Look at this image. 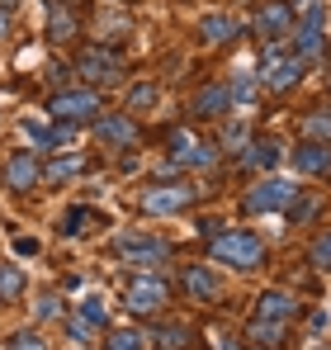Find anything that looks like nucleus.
Here are the masks:
<instances>
[{"instance_id":"12","label":"nucleus","mask_w":331,"mask_h":350,"mask_svg":"<svg viewBox=\"0 0 331 350\" xmlns=\"http://www.w3.org/2000/svg\"><path fill=\"white\" fill-rule=\"evenodd\" d=\"M95 137L109 142V147H128V142L137 137V123H133L128 114H105L100 123H95Z\"/></svg>"},{"instance_id":"21","label":"nucleus","mask_w":331,"mask_h":350,"mask_svg":"<svg viewBox=\"0 0 331 350\" xmlns=\"http://www.w3.org/2000/svg\"><path fill=\"white\" fill-rule=\"evenodd\" d=\"M48 33H53V38H76V14H71L66 5H53V14H48Z\"/></svg>"},{"instance_id":"20","label":"nucleus","mask_w":331,"mask_h":350,"mask_svg":"<svg viewBox=\"0 0 331 350\" xmlns=\"http://www.w3.org/2000/svg\"><path fill=\"white\" fill-rule=\"evenodd\" d=\"M157 100H161V95H157V85H152V81H137V85L128 90V109H133V114L157 109Z\"/></svg>"},{"instance_id":"11","label":"nucleus","mask_w":331,"mask_h":350,"mask_svg":"<svg viewBox=\"0 0 331 350\" xmlns=\"http://www.w3.org/2000/svg\"><path fill=\"white\" fill-rule=\"evenodd\" d=\"M289 24H293L289 0H270V5L256 14V33H261V38H270V43H279V38L289 33Z\"/></svg>"},{"instance_id":"1","label":"nucleus","mask_w":331,"mask_h":350,"mask_svg":"<svg viewBox=\"0 0 331 350\" xmlns=\"http://www.w3.org/2000/svg\"><path fill=\"white\" fill-rule=\"evenodd\" d=\"M213 237V260L232 265V270H256L265 260V246L256 232H241V228H227V232H209Z\"/></svg>"},{"instance_id":"30","label":"nucleus","mask_w":331,"mask_h":350,"mask_svg":"<svg viewBox=\"0 0 331 350\" xmlns=\"http://www.w3.org/2000/svg\"><path fill=\"white\" fill-rule=\"evenodd\" d=\"M76 171H81V157H57L53 166H48V180H53V185H62V180H71Z\"/></svg>"},{"instance_id":"34","label":"nucleus","mask_w":331,"mask_h":350,"mask_svg":"<svg viewBox=\"0 0 331 350\" xmlns=\"http://www.w3.org/2000/svg\"><path fill=\"white\" fill-rule=\"evenodd\" d=\"M10 350H48V346H43L34 332H14V336H10Z\"/></svg>"},{"instance_id":"2","label":"nucleus","mask_w":331,"mask_h":350,"mask_svg":"<svg viewBox=\"0 0 331 350\" xmlns=\"http://www.w3.org/2000/svg\"><path fill=\"white\" fill-rule=\"evenodd\" d=\"M298 199V185L284 175H265L256 189H246V213H279Z\"/></svg>"},{"instance_id":"13","label":"nucleus","mask_w":331,"mask_h":350,"mask_svg":"<svg viewBox=\"0 0 331 350\" xmlns=\"http://www.w3.org/2000/svg\"><path fill=\"white\" fill-rule=\"evenodd\" d=\"M293 166L303 175H331V142H303L293 152Z\"/></svg>"},{"instance_id":"33","label":"nucleus","mask_w":331,"mask_h":350,"mask_svg":"<svg viewBox=\"0 0 331 350\" xmlns=\"http://www.w3.org/2000/svg\"><path fill=\"white\" fill-rule=\"evenodd\" d=\"M251 341H279V322H265V317H256V327H251Z\"/></svg>"},{"instance_id":"10","label":"nucleus","mask_w":331,"mask_h":350,"mask_svg":"<svg viewBox=\"0 0 331 350\" xmlns=\"http://www.w3.org/2000/svg\"><path fill=\"white\" fill-rule=\"evenodd\" d=\"M38 157H34V152H14V157H10V161H5V175H0V180H5V189H14V194H24V189H34V185H38Z\"/></svg>"},{"instance_id":"9","label":"nucleus","mask_w":331,"mask_h":350,"mask_svg":"<svg viewBox=\"0 0 331 350\" xmlns=\"http://www.w3.org/2000/svg\"><path fill=\"white\" fill-rule=\"evenodd\" d=\"M76 71L90 76V81H118V76H123V62H118V53H109V48H85V53L76 57Z\"/></svg>"},{"instance_id":"36","label":"nucleus","mask_w":331,"mask_h":350,"mask_svg":"<svg viewBox=\"0 0 331 350\" xmlns=\"http://www.w3.org/2000/svg\"><path fill=\"white\" fill-rule=\"evenodd\" d=\"M66 336H71V341H85V336H90V322H81V317L66 322Z\"/></svg>"},{"instance_id":"8","label":"nucleus","mask_w":331,"mask_h":350,"mask_svg":"<svg viewBox=\"0 0 331 350\" xmlns=\"http://www.w3.org/2000/svg\"><path fill=\"white\" fill-rule=\"evenodd\" d=\"M303 66L308 62L303 57H284V53H265V62H261V81L270 85V90H289V85H298V76H303Z\"/></svg>"},{"instance_id":"4","label":"nucleus","mask_w":331,"mask_h":350,"mask_svg":"<svg viewBox=\"0 0 331 350\" xmlns=\"http://www.w3.org/2000/svg\"><path fill=\"white\" fill-rule=\"evenodd\" d=\"M166 303H170V284H166V280H157V275H137V280L128 284V308H133L137 317L161 312Z\"/></svg>"},{"instance_id":"7","label":"nucleus","mask_w":331,"mask_h":350,"mask_svg":"<svg viewBox=\"0 0 331 350\" xmlns=\"http://www.w3.org/2000/svg\"><path fill=\"white\" fill-rule=\"evenodd\" d=\"M114 251L123 256V260H137V265H157L170 256V246H166L161 237H147V232H128L114 241Z\"/></svg>"},{"instance_id":"31","label":"nucleus","mask_w":331,"mask_h":350,"mask_svg":"<svg viewBox=\"0 0 331 350\" xmlns=\"http://www.w3.org/2000/svg\"><path fill=\"white\" fill-rule=\"evenodd\" d=\"M313 265H317V270H331V232H322L313 241Z\"/></svg>"},{"instance_id":"40","label":"nucleus","mask_w":331,"mask_h":350,"mask_svg":"<svg viewBox=\"0 0 331 350\" xmlns=\"http://www.w3.org/2000/svg\"><path fill=\"white\" fill-rule=\"evenodd\" d=\"M10 5H19V0H0V10H10Z\"/></svg>"},{"instance_id":"19","label":"nucleus","mask_w":331,"mask_h":350,"mask_svg":"<svg viewBox=\"0 0 331 350\" xmlns=\"http://www.w3.org/2000/svg\"><path fill=\"white\" fill-rule=\"evenodd\" d=\"M24 137H29L34 147H62V142L71 137V123H62V128H43V123H24Z\"/></svg>"},{"instance_id":"38","label":"nucleus","mask_w":331,"mask_h":350,"mask_svg":"<svg viewBox=\"0 0 331 350\" xmlns=\"http://www.w3.org/2000/svg\"><path fill=\"white\" fill-rule=\"evenodd\" d=\"M213 346H218V350H237V346H232V336H213Z\"/></svg>"},{"instance_id":"15","label":"nucleus","mask_w":331,"mask_h":350,"mask_svg":"<svg viewBox=\"0 0 331 350\" xmlns=\"http://www.w3.org/2000/svg\"><path fill=\"white\" fill-rule=\"evenodd\" d=\"M185 293L199 298V303H213V298H218V280H213V270H209V265H189V270H185Z\"/></svg>"},{"instance_id":"35","label":"nucleus","mask_w":331,"mask_h":350,"mask_svg":"<svg viewBox=\"0 0 331 350\" xmlns=\"http://www.w3.org/2000/svg\"><path fill=\"white\" fill-rule=\"evenodd\" d=\"M57 312H62V298L57 293H43L38 298V317H57Z\"/></svg>"},{"instance_id":"6","label":"nucleus","mask_w":331,"mask_h":350,"mask_svg":"<svg viewBox=\"0 0 331 350\" xmlns=\"http://www.w3.org/2000/svg\"><path fill=\"white\" fill-rule=\"evenodd\" d=\"M322 33H327V10L322 5H313V10H303V24H298V33H293V57H317L322 53Z\"/></svg>"},{"instance_id":"18","label":"nucleus","mask_w":331,"mask_h":350,"mask_svg":"<svg viewBox=\"0 0 331 350\" xmlns=\"http://www.w3.org/2000/svg\"><path fill=\"white\" fill-rule=\"evenodd\" d=\"M199 33H204L209 43H232V38L241 33V24H237L232 14H209V19L199 24Z\"/></svg>"},{"instance_id":"28","label":"nucleus","mask_w":331,"mask_h":350,"mask_svg":"<svg viewBox=\"0 0 331 350\" xmlns=\"http://www.w3.org/2000/svg\"><path fill=\"white\" fill-rule=\"evenodd\" d=\"M109 350H147V336L133 332V327H118V332L109 336Z\"/></svg>"},{"instance_id":"3","label":"nucleus","mask_w":331,"mask_h":350,"mask_svg":"<svg viewBox=\"0 0 331 350\" xmlns=\"http://www.w3.org/2000/svg\"><path fill=\"white\" fill-rule=\"evenodd\" d=\"M48 114H53L57 123H85V118L100 114V95H95V90H62V95H53Z\"/></svg>"},{"instance_id":"23","label":"nucleus","mask_w":331,"mask_h":350,"mask_svg":"<svg viewBox=\"0 0 331 350\" xmlns=\"http://www.w3.org/2000/svg\"><path fill=\"white\" fill-rule=\"evenodd\" d=\"M227 95H232V109H246V105L256 100V76H237V81L227 85Z\"/></svg>"},{"instance_id":"16","label":"nucleus","mask_w":331,"mask_h":350,"mask_svg":"<svg viewBox=\"0 0 331 350\" xmlns=\"http://www.w3.org/2000/svg\"><path fill=\"white\" fill-rule=\"evenodd\" d=\"M232 109V95H227V85H204L199 95H194V114H204V118H218Z\"/></svg>"},{"instance_id":"24","label":"nucleus","mask_w":331,"mask_h":350,"mask_svg":"<svg viewBox=\"0 0 331 350\" xmlns=\"http://www.w3.org/2000/svg\"><path fill=\"white\" fill-rule=\"evenodd\" d=\"M85 223H95V208H85V204H76L66 218H62V232L66 237H81L85 232Z\"/></svg>"},{"instance_id":"22","label":"nucleus","mask_w":331,"mask_h":350,"mask_svg":"<svg viewBox=\"0 0 331 350\" xmlns=\"http://www.w3.org/2000/svg\"><path fill=\"white\" fill-rule=\"evenodd\" d=\"M19 293H24V270L19 265H0V303L19 298Z\"/></svg>"},{"instance_id":"29","label":"nucleus","mask_w":331,"mask_h":350,"mask_svg":"<svg viewBox=\"0 0 331 350\" xmlns=\"http://www.w3.org/2000/svg\"><path fill=\"white\" fill-rule=\"evenodd\" d=\"M185 341H189V327H185V322H175V327H161V332H157V346H161V350H180Z\"/></svg>"},{"instance_id":"37","label":"nucleus","mask_w":331,"mask_h":350,"mask_svg":"<svg viewBox=\"0 0 331 350\" xmlns=\"http://www.w3.org/2000/svg\"><path fill=\"white\" fill-rule=\"evenodd\" d=\"M34 251H38L34 237H14V256H34Z\"/></svg>"},{"instance_id":"17","label":"nucleus","mask_w":331,"mask_h":350,"mask_svg":"<svg viewBox=\"0 0 331 350\" xmlns=\"http://www.w3.org/2000/svg\"><path fill=\"white\" fill-rule=\"evenodd\" d=\"M279 157H284V147H279L275 137H261V142H246V166H256V171H275Z\"/></svg>"},{"instance_id":"26","label":"nucleus","mask_w":331,"mask_h":350,"mask_svg":"<svg viewBox=\"0 0 331 350\" xmlns=\"http://www.w3.org/2000/svg\"><path fill=\"white\" fill-rule=\"evenodd\" d=\"M194 147H199V142H194V133H185V128H175V133H170V161H180V166H185Z\"/></svg>"},{"instance_id":"5","label":"nucleus","mask_w":331,"mask_h":350,"mask_svg":"<svg viewBox=\"0 0 331 350\" xmlns=\"http://www.w3.org/2000/svg\"><path fill=\"white\" fill-rule=\"evenodd\" d=\"M142 213H157V218H166V213H185L189 204H194V189H185V185H152V189H142Z\"/></svg>"},{"instance_id":"32","label":"nucleus","mask_w":331,"mask_h":350,"mask_svg":"<svg viewBox=\"0 0 331 350\" xmlns=\"http://www.w3.org/2000/svg\"><path fill=\"white\" fill-rule=\"evenodd\" d=\"M213 161H218V147H213V142H199V147L189 152L185 166H213Z\"/></svg>"},{"instance_id":"39","label":"nucleus","mask_w":331,"mask_h":350,"mask_svg":"<svg viewBox=\"0 0 331 350\" xmlns=\"http://www.w3.org/2000/svg\"><path fill=\"white\" fill-rule=\"evenodd\" d=\"M5 33H10V14L0 10V38H5Z\"/></svg>"},{"instance_id":"27","label":"nucleus","mask_w":331,"mask_h":350,"mask_svg":"<svg viewBox=\"0 0 331 350\" xmlns=\"http://www.w3.org/2000/svg\"><path fill=\"white\" fill-rule=\"evenodd\" d=\"M105 317H109V312H105V298H100V293H85V298H81V322L105 327Z\"/></svg>"},{"instance_id":"25","label":"nucleus","mask_w":331,"mask_h":350,"mask_svg":"<svg viewBox=\"0 0 331 350\" xmlns=\"http://www.w3.org/2000/svg\"><path fill=\"white\" fill-rule=\"evenodd\" d=\"M308 142H331V109H317V114H308Z\"/></svg>"},{"instance_id":"14","label":"nucleus","mask_w":331,"mask_h":350,"mask_svg":"<svg viewBox=\"0 0 331 350\" xmlns=\"http://www.w3.org/2000/svg\"><path fill=\"white\" fill-rule=\"evenodd\" d=\"M293 312H298V303H293V293H284V289H265L261 303H256V317H265V322H289Z\"/></svg>"}]
</instances>
